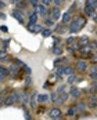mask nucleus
Returning <instances> with one entry per match:
<instances>
[{
    "mask_svg": "<svg viewBox=\"0 0 97 120\" xmlns=\"http://www.w3.org/2000/svg\"><path fill=\"white\" fill-rule=\"evenodd\" d=\"M86 22H87V21H86L85 17H78L76 19H73L72 22L69 24V32H71L72 35L73 33H78L82 28H85Z\"/></svg>",
    "mask_w": 97,
    "mask_h": 120,
    "instance_id": "nucleus-1",
    "label": "nucleus"
},
{
    "mask_svg": "<svg viewBox=\"0 0 97 120\" xmlns=\"http://www.w3.org/2000/svg\"><path fill=\"white\" fill-rule=\"evenodd\" d=\"M21 98H20V93L18 91H11L7 97H4V104L3 106H11V105H15L17 102H20Z\"/></svg>",
    "mask_w": 97,
    "mask_h": 120,
    "instance_id": "nucleus-2",
    "label": "nucleus"
},
{
    "mask_svg": "<svg viewBox=\"0 0 97 120\" xmlns=\"http://www.w3.org/2000/svg\"><path fill=\"white\" fill-rule=\"evenodd\" d=\"M20 98H21L20 104L22 105V108H24V109H26L28 104H29V94H28V91H26V90H24V91H20Z\"/></svg>",
    "mask_w": 97,
    "mask_h": 120,
    "instance_id": "nucleus-3",
    "label": "nucleus"
},
{
    "mask_svg": "<svg viewBox=\"0 0 97 120\" xmlns=\"http://www.w3.org/2000/svg\"><path fill=\"white\" fill-rule=\"evenodd\" d=\"M61 17V11H60V7H53L50 12H48V18L50 19H53V21H57V19H60Z\"/></svg>",
    "mask_w": 97,
    "mask_h": 120,
    "instance_id": "nucleus-4",
    "label": "nucleus"
},
{
    "mask_svg": "<svg viewBox=\"0 0 97 120\" xmlns=\"http://www.w3.org/2000/svg\"><path fill=\"white\" fill-rule=\"evenodd\" d=\"M8 72H10V76H12V77H18V76H21V75H22L21 68H20V66H17L15 64H11V65H10Z\"/></svg>",
    "mask_w": 97,
    "mask_h": 120,
    "instance_id": "nucleus-5",
    "label": "nucleus"
},
{
    "mask_svg": "<svg viewBox=\"0 0 97 120\" xmlns=\"http://www.w3.org/2000/svg\"><path fill=\"white\" fill-rule=\"evenodd\" d=\"M87 68H89V65H87V62H86L85 60H79L78 62H76V66H75V69H76L78 72H81V73L86 72Z\"/></svg>",
    "mask_w": 97,
    "mask_h": 120,
    "instance_id": "nucleus-6",
    "label": "nucleus"
},
{
    "mask_svg": "<svg viewBox=\"0 0 97 120\" xmlns=\"http://www.w3.org/2000/svg\"><path fill=\"white\" fill-rule=\"evenodd\" d=\"M48 117H50L51 120H58L61 117V110L58 108L48 109Z\"/></svg>",
    "mask_w": 97,
    "mask_h": 120,
    "instance_id": "nucleus-7",
    "label": "nucleus"
},
{
    "mask_svg": "<svg viewBox=\"0 0 97 120\" xmlns=\"http://www.w3.org/2000/svg\"><path fill=\"white\" fill-rule=\"evenodd\" d=\"M26 29H28V32H32V33H39V32H42L43 30V26L42 25H31V24H28L26 25Z\"/></svg>",
    "mask_w": 97,
    "mask_h": 120,
    "instance_id": "nucleus-8",
    "label": "nucleus"
},
{
    "mask_svg": "<svg viewBox=\"0 0 97 120\" xmlns=\"http://www.w3.org/2000/svg\"><path fill=\"white\" fill-rule=\"evenodd\" d=\"M51 52H53L54 55H62L64 48H62V46H58V41H54V46L51 48Z\"/></svg>",
    "mask_w": 97,
    "mask_h": 120,
    "instance_id": "nucleus-9",
    "label": "nucleus"
},
{
    "mask_svg": "<svg viewBox=\"0 0 97 120\" xmlns=\"http://www.w3.org/2000/svg\"><path fill=\"white\" fill-rule=\"evenodd\" d=\"M35 12H36L37 15H42V17H46L47 15V8L43 6V4H37L36 7H35Z\"/></svg>",
    "mask_w": 97,
    "mask_h": 120,
    "instance_id": "nucleus-10",
    "label": "nucleus"
},
{
    "mask_svg": "<svg viewBox=\"0 0 97 120\" xmlns=\"http://www.w3.org/2000/svg\"><path fill=\"white\" fill-rule=\"evenodd\" d=\"M68 95L72 97V98H79V97L82 95V91L78 88V87H71V90H69V93H68Z\"/></svg>",
    "mask_w": 97,
    "mask_h": 120,
    "instance_id": "nucleus-11",
    "label": "nucleus"
},
{
    "mask_svg": "<svg viewBox=\"0 0 97 120\" xmlns=\"http://www.w3.org/2000/svg\"><path fill=\"white\" fill-rule=\"evenodd\" d=\"M69 98V95H68V93H61V94H58V98H57V105H61V104H64V102H67V99Z\"/></svg>",
    "mask_w": 97,
    "mask_h": 120,
    "instance_id": "nucleus-12",
    "label": "nucleus"
},
{
    "mask_svg": "<svg viewBox=\"0 0 97 120\" xmlns=\"http://www.w3.org/2000/svg\"><path fill=\"white\" fill-rule=\"evenodd\" d=\"M11 15L12 17H14V18H15V19H17V21H18V24H21V25H24V17H22V14H21V12L20 11H17V10H14V11L11 12Z\"/></svg>",
    "mask_w": 97,
    "mask_h": 120,
    "instance_id": "nucleus-13",
    "label": "nucleus"
},
{
    "mask_svg": "<svg viewBox=\"0 0 97 120\" xmlns=\"http://www.w3.org/2000/svg\"><path fill=\"white\" fill-rule=\"evenodd\" d=\"M29 104H31V108H32V109L36 108V104H37V93H33L32 95L29 97Z\"/></svg>",
    "mask_w": 97,
    "mask_h": 120,
    "instance_id": "nucleus-14",
    "label": "nucleus"
},
{
    "mask_svg": "<svg viewBox=\"0 0 97 120\" xmlns=\"http://www.w3.org/2000/svg\"><path fill=\"white\" fill-rule=\"evenodd\" d=\"M76 43H78V46H82V47H83V46H87V44L90 43V40H89L87 36H82L76 40Z\"/></svg>",
    "mask_w": 97,
    "mask_h": 120,
    "instance_id": "nucleus-15",
    "label": "nucleus"
},
{
    "mask_svg": "<svg viewBox=\"0 0 97 120\" xmlns=\"http://www.w3.org/2000/svg\"><path fill=\"white\" fill-rule=\"evenodd\" d=\"M85 7H89L92 10H97V0H86L85 1Z\"/></svg>",
    "mask_w": 97,
    "mask_h": 120,
    "instance_id": "nucleus-16",
    "label": "nucleus"
},
{
    "mask_svg": "<svg viewBox=\"0 0 97 120\" xmlns=\"http://www.w3.org/2000/svg\"><path fill=\"white\" fill-rule=\"evenodd\" d=\"M92 52H93V50H92V48H90V46H89V44H87V46H83V47L81 48V54H82V55H89V57H92Z\"/></svg>",
    "mask_w": 97,
    "mask_h": 120,
    "instance_id": "nucleus-17",
    "label": "nucleus"
},
{
    "mask_svg": "<svg viewBox=\"0 0 97 120\" xmlns=\"http://www.w3.org/2000/svg\"><path fill=\"white\" fill-rule=\"evenodd\" d=\"M61 19H62V21H61V24H62V25L69 24V22H71V14H69L68 11L64 12V14H62V18H61Z\"/></svg>",
    "mask_w": 97,
    "mask_h": 120,
    "instance_id": "nucleus-18",
    "label": "nucleus"
},
{
    "mask_svg": "<svg viewBox=\"0 0 97 120\" xmlns=\"http://www.w3.org/2000/svg\"><path fill=\"white\" fill-rule=\"evenodd\" d=\"M37 19H39V15H37V14H36L35 11L29 14V24H31V25L37 24Z\"/></svg>",
    "mask_w": 97,
    "mask_h": 120,
    "instance_id": "nucleus-19",
    "label": "nucleus"
},
{
    "mask_svg": "<svg viewBox=\"0 0 97 120\" xmlns=\"http://www.w3.org/2000/svg\"><path fill=\"white\" fill-rule=\"evenodd\" d=\"M48 101H50V99H48L47 94H37V102H39V104H46Z\"/></svg>",
    "mask_w": 97,
    "mask_h": 120,
    "instance_id": "nucleus-20",
    "label": "nucleus"
},
{
    "mask_svg": "<svg viewBox=\"0 0 97 120\" xmlns=\"http://www.w3.org/2000/svg\"><path fill=\"white\" fill-rule=\"evenodd\" d=\"M78 115V108H76V105H73V106H69L68 110H67V116H76Z\"/></svg>",
    "mask_w": 97,
    "mask_h": 120,
    "instance_id": "nucleus-21",
    "label": "nucleus"
},
{
    "mask_svg": "<svg viewBox=\"0 0 97 120\" xmlns=\"http://www.w3.org/2000/svg\"><path fill=\"white\" fill-rule=\"evenodd\" d=\"M89 106L92 109L97 108V97H90V98H89Z\"/></svg>",
    "mask_w": 97,
    "mask_h": 120,
    "instance_id": "nucleus-22",
    "label": "nucleus"
},
{
    "mask_svg": "<svg viewBox=\"0 0 97 120\" xmlns=\"http://www.w3.org/2000/svg\"><path fill=\"white\" fill-rule=\"evenodd\" d=\"M40 33H42V36L43 37H50L51 35H53V30L48 29V28H43V30H42Z\"/></svg>",
    "mask_w": 97,
    "mask_h": 120,
    "instance_id": "nucleus-23",
    "label": "nucleus"
},
{
    "mask_svg": "<svg viewBox=\"0 0 97 120\" xmlns=\"http://www.w3.org/2000/svg\"><path fill=\"white\" fill-rule=\"evenodd\" d=\"M68 84H73V83H76V82H81V79H78L76 76H75V73L73 75H71V76H68Z\"/></svg>",
    "mask_w": 97,
    "mask_h": 120,
    "instance_id": "nucleus-24",
    "label": "nucleus"
},
{
    "mask_svg": "<svg viewBox=\"0 0 97 120\" xmlns=\"http://www.w3.org/2000/svg\"><path fill=\"white\" fill-rule=\"evenodd\" d=\"M57 35H62V33H65V28L62 26V24L57 25V28H56V30H54Z\"/></svg>",
    "mask_w": 97,
    "mask_h": 120,
    "instance_id": "nucleus-25",
    "label": "nucleus"
},
{
    "mask_svg": "<svg viewBox=\"0 0 97 120\" xmlns=\"http://www.w3.org/2000/svg\"><path fill=\"white\" fill-rule=\"evenodd\" d=\"M76 108H78V112H85L86 108H87V105H86L85 102H79V104L76 105Z\"/></svg>",
    "mask_w": 97,
    "mask_h": 120,
    "instance_id": "nucleus-26",
    "label": "nucleus"
},
{
    "mask_svg": "<svg viewBox=\"0 0 97 120\" xmlns=\"http://www.w3.org/2000/svg\"><path fill=\"white\" fill-rule=\"evenodd\" d=\"M83 11H85V14L87 15V17H93V15L96 14V11H94V10L89 8V7H85V8H83Z\"/></svg>",
    "mask_w": 97,
    "mask_h": 120,
    "instance_id": "nucleus-27",
    "label": "nucleus"
},
{
    "mask_svg": "<svg viewBox=\"0 0 97 120\" xmlns=\"http://www.w3.org/2000/svg\"><path fill=\"white\" fill-rule=\"evenodd\" d=\"M57 98H58V94H57L56 91H53V93H51V94L48 95V99H50L51 102H54V104L57 102Z\"/></svg>",
    "mask_w": 97,
    "mask_h": 120,
    "instance_id": "nucleus-28",
    "label": "nucleus"
},
{
    "mask_svg": "<svg viewBox=\"0 0 97 120\" xmlns=\"http://www.w3.org/2000/svg\"><path fill=\"white\" fill-rule=\"evenodd\" d=\"M8 57L7 54V50H0V61H6Z\"/></svg>",
    "mask_w": 97,
    "mask_h": 120,
    "instance_id": "nucleus-29",
    "label": "nucleus"
},
{
    "mask_svg": "<svg viewBox=\"0 0 97 120\" xmlns=\"http://www.w3.org/2000/svg\"><path fill=\"white\" fill-rule=\"evenodd\" d=\"M44 26L48 28V29H51V28L54 26V21H53V19H50V18H47V19L44 21Z\"/></svg>",
    "mask_w": 97,
    "mask_h": 120,
    "instance_id": "nucleus-30",
    "label": "nucleus"
},
{
    "mask_svg": "<svg viewBox=\"0 0 97 120\" xmlns=\"http://www.w3.org/2000/svg\"><path fill=\"white\" fill-rule=\"evenodd\" d=\"M96 91H97V82H94V83H92V86L89 87L87 93H96Z\"/></svg>",
    "mask_w": 97,
    "mask_h": 120,
    "instance_id": "nucleus-31",
    "label": "nucleus"
},
{
    "mask_svg": "<svg viewBox=\"0 0 97 120\" xmlns=\"http://www.w3.org/2000/svg\"><path fill=\"white\" fill-rule=\"evenodd\" d=\"M57 94H61V93H67V86L65 84H61L60 87L57 88V91H56Z\"/></svg>",
    "mask_w": 97,
    "mask_h": 120,
    "instance_id": "nucleus-32",
    "label": "nucleus"
},
{
    "mask_svg": "<svg viewBox=\"0 0 97 120\" xmlns=\"http://www.w3.org/2000/svg\"><path fill=\"white\" fill-rule=\"evenodd\" d=\"M0 75H3V76L6 77V76H10V72H8V69H7V68L0 66Z\"/></svg>",
    "mask_w": 97,
    "mask_h": 120,
    "instance_id": "nucleus-33",
    "label": "nucleus"
},
{
    "mask_svg": "<svg viewBox=\"0 0 97 120\" xmlns=\"http://www.w3.org/2000/svg\"><path fill=\"white\" fill-rule=\"evenodd\" d=\"M67 62H68V60H67V58H64V57H62V58H58V60H56V61H54V65H56V66H57V65H58V64H67Z\"/></svg>",
    "mask_w": 97,
    "mask_h": 120,
    "instance_id": "nucleus-34",
    "label": "nucleus"
},
{
    "mask_svg": "<svg viewBox=\"0 0 97 120\" xmlns=\"http://www.w3.org/2000/svg\"><path fill=\"white\" fill-rule=\"evenodd\" d=\"M15 65H17V66H20V68H21V69H24L25 66H26V64H24V62H22V61H21V60H18V58H17V60H15Z\"/></svg>",
    "mask_w": 97,
    "mask_h": 120,
    "instance_id": "nucleus-35",
    "label": "nucleus"
},
{
    "mask_svg": "<svg viewBox=\"0 0 97 120\" xmlns=\"http://www.w3.org/2000/svg\"><path fill=\"white\" fill-rule=\"evenodd\" d=\"M67 43H68V46H69V44H73V43H76V37L75 36L68 37V39H67Z\"/></svg>",
    "mask_w": 97,
    "mask_h": 120,
    "instance_id": "nucleus-36",
    "label": "nucleus"
},
{
    "mask_svg": "<svg viewBox=\"0 0 97 120\" xmlns=\"http://www.w3.org/2000/svg\"><path fill=\"white\" fill-rule=\"evenodd\" d=\"M89 46H90V48L94 51V50H97V40H93V41H90L89 43Z\"/></svg>",
    "mask_w": 97,
    "mask_h": 120,
    "instance_id": "nucleus-37",
    "label": "nucleus"
},
{
    "mask_svg": "<svg viewBox=\"0 0 97 120\" xmlns=\"http://www.w3.org/2000/svg\"><path fill=\"white\" fill-rule=\"evenodd\" d=\"M90 58H92V61L97 65V51H93V52H92V57H90Z\"/></svg>",
    "mask_w": 97,
    "mask_h": 120,
    "instance_id": "nucleus-38",
    "label": "nucleus"
},
{
    "mask_svg": "<svg viewBox=\"0 0 97 120\" xmlns=\"http://www.w3.org/2000/svg\"><path fill=\"white\" fill-rule=\"evenodd\" d=\"M24 116H25V120H32V116H31V113L25 109L24 110Z\"/></svg>",
    "mask_w": 97,
    "mask_h": 120,
    "instance_id": "nucleus-39",
    "label": "nucleus"
},
{
    "mask_svg": "<svg viewBox=\"0 0 97 120\" xmlns=\"http://www.w3.org/2000/svg\"><path fill=\"white\" fill-rule=\"evenodd\" d=\"M89 77H90L92 80H96L97 82V72H90L89 73Z\"/></svg>",
    "mask_w": 97,
    "mask_h": 120,
    "instance_id": "nucleus-40",
    "label": "nucleus"
},
{
    "mask_svg": "<svg viewBox=\"0 0 97 120\" xmlns=\"http://www.w3.org/2000/svg\"><path fill=\"white\" fill-rule=\"evenodd\" d=\"M51 3H53V0H42V3H40V4H43L44 7H47V6L51 4Z\"/></svg>",
    "mask_w": 97,
    "mask_h": 120,
    "instance_id": "nucleus-41",
    "label": "nucleus"
},
{
    "mask_svg": "<svg viewBox=\"0 0 97 120\" xmlns=\"http://www.w3.org/2000/svg\"><path fill=\"white\" fill-rule=\"evenodd\" d=\"M28 1H29V4H31V6L36 7L37 4H39V1H40V0H28Z\"/></svg>",
    "mask_w": 97,
    "mask_h": 120,
    "instance_id": "nucleus-42",
    "label": "nucleus"
},
{
    "mask_svg": "<svg viewBox=\"0 0 97 120\" xmlns=\"http://www.w3.org/2000/svg\"><path fill=\"white\" fill-rule=\"evenodd\" d=\"M8 44H10V40H4V41H3V50H7Z\"/></svg>",
    "mask_w": 97,
    "mask_h": 120,
    "instance_id": "nucleus-43",
    "label": "nucleus"
},
{
    "mask_svg": "<svg viewBox=\"0 0 97 120\" xmlns=\"http://www.w3.org/2000/svg\"><path fill=\"white\" fill-rule=\"evenodd\" d=\"M0 30H1V32H8V28H7L6 25H3V26H0Z\"/></svg>",
    "mask_w": 97,
    "mask_h": 120,
    "instance_id": "nucleus-44",
    "label": "nucleus"
},
{
    "mask_svg": "<svg viewBox=\"0 0 97 120\" xmlns=\"http://www.w3.org/2000/svg\"><path fill=\"white\" fill-rule=\"evenodd\" d=\"M61 1H62V0H53V3H54V4H56V7H60Z\"/></svg>",
    "mask_w": 97,
    "mask_h": 120,
    "instance_id": "nucleus-45",
    "label": "nucleus"
},
{
    "mask_svg": "<svg viewBox=\"0 0 97 120\" xmlns=\"http://www.w3.org/2000/svg\"><path fill=\"white\" fill-rule=\"evenodd\" d=\"M90 72H97V65H93L92 68H90ZM89 72V73H90Z\"/></svg>",
    "mask_w": 97,
    "mask_h": 120,
    "instance_id": "nucleus-46",
    "label": "nucleus"
},
{
    "mask_svg": "<svg viewBox=\"0 0 97 120\" xmlns=\"http://www.w3.org/2000/svg\"><path fill=\"white\" fill-rule=\"evenodd\" d=\"M4 7H6V3H4V1H1V0H0V8H4Z\"/></svg>",
    "mask_w": 97,
    "mask_h": 120,
    "instance_id": "nucleus-47",
    "label": "nucleus"
},
{
    "mask_svg": "<svg viewBox=\"0 0 97 120\" xmlns=\"http://www.w3.org/2000/svg\"><path fill=\"white\" fill-rule=\"evenodd\" d=\"M25 82H26V84H31V76H26V80Z\"/></svg>",
    "mask_w": 97,
    "mask_h": 120,
    "instance_id": "nucleus-48",
    "label": "nucleus"
},
{
    "mask_svg": "<svg viewBox=\"0 0 97 120\" xmlns=\"http://www.w3.org/2000/svg\"><path fill=\"white\" fill-rule=\"evenodd\" d=\"M8 1H11V3H14V4H18L21 0H8Z\"/></svg>",
    "mask_w": 97,
    "mask_h": 120,
    "instance_id": "nucleus-49",
    "label": "nucleus"
},
{
    "mask_svg": "<svg viewBox=\"0 0 97 120\" xmlns=\"http://www.w3.org/2000/svg\"><path fill=\"white\" fill-rule=\"evenodd\" d=\"M93 19H94V22H96V24H97V12H96V14H94V15H93Z\"/></svg>",
    "mask_w": 97,
    "mask_h": 120,
    "instance_id": "nucleus-50",
    "label": "nucleus"
},
{
    "mask_svg": "<svg viewBox=\"0 0 97 120\" xmlns=\"http://www.w3.org/2000/svg\"><path fill=\"white\" fill-rule=\"evenodd\" d=\"M3 80H4V76H3V75H0V83H1Z\"/></svg>",
    "mask_w": 97,
    "mask_h": 120,
    "instance_id": "nucleus-51",
    "label": "nucleus"
},
{
    "mask_svg": "<svg viewBox=\"0 0 97 120\" xmlns=\"http://www.w3.org/2000/svg\"><path fill=\"white\" fill-rule=\"evenodd\" d=\"M0 18H6V15H4L3 12H0Z\"/></svg>",
    "mask_w": 97,
    "mask_h": 120,
    "instance_id": "nucleus-52",
    "label": "nucleus"
},
{
    "mask_svg": "<svg viewBox=\"0 0 97 120\" xmlns=\"http://www.w3.org/2000/svg\"><path fill=\"white\" fill-rule=\"evenodd\" d=\"M96 35H97V30H96Z\"/></svg>",
    "mask_w": 97,
    "mask_h": 120,
    "instance_id": "nucleus-53",
    "label": "nucleus"
},
{
    "mask_svg": "<svg viewBox=\"0 0 97 120\" xmlns=\"http://www.w3.org/2000/svg\"><path fill=\"white\" fill-rule=\"evenodd\" d=\"M96 97H97V95H96Z\"/></svg>",
    "mask_w": 97,
    "mask_h": 120,
    "instance_id": "nucleus-54",
    "label": "nucleus"
}]
</instances>
